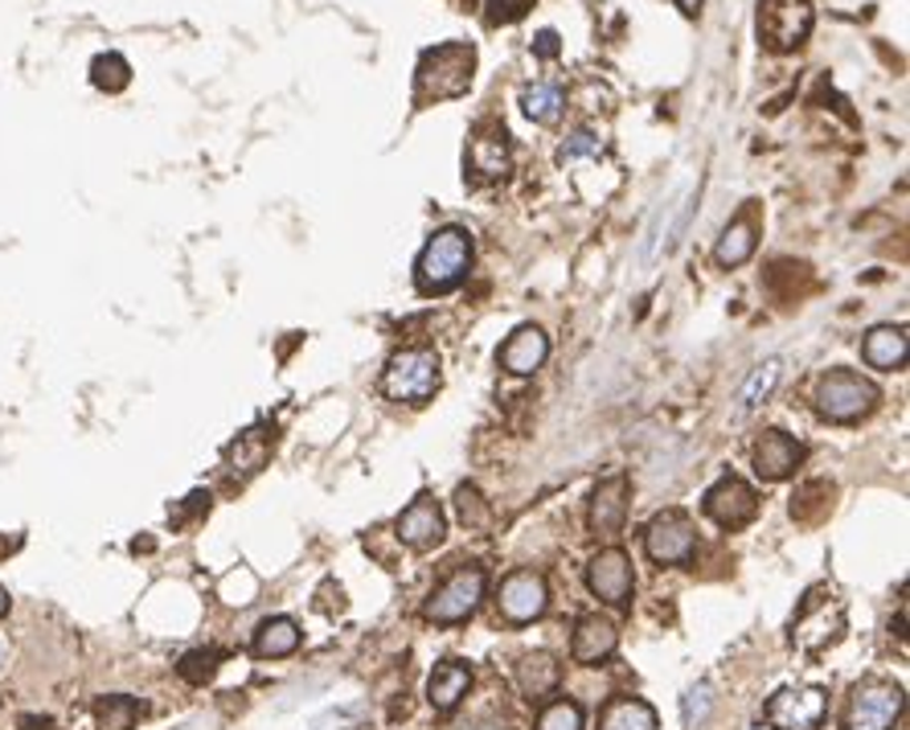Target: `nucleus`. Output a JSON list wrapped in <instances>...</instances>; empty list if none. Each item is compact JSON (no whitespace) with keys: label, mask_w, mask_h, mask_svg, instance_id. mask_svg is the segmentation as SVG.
<instances>
[{"label":"nucleus","mask_w":910,"mask_h":730,"mask_svg":"<svg viewBox=\"0 0 910 730\" xmlns=\"http://www.w3.org/2000/svg\"><path fill=\"white\" fill-rule=\"evenodd\" d=\"M21 730H54V722H50V718H33V714H26V718H21Z\"/></svg>","instance_id":"nucleus-39"},{"label":"nucleus","mask_w":910,"mask_h":730,"mask_svg":"<svg viewBox=\"0 0 910 730\" xmlns=\"http://www.w3.org/2000/svg\"><path fill=\"white\" fill-rule=\"evenodd\" d=\"M829 698L820 686H788L767 702L764 718L771 730H817L825 722Z\"/></svg>","instance_id":"nucleus-10"},{"label":"nucleus","mask_w":910,"mask_h":730,"mask_svg":"<svg viewBox=\"0 0 910 730\" xmlns=\"http://www.w3.org/2000/svg\"><path fill=\"white\" fill-rule=\"evenodd\" d=\"M902 706L907 698L894 681H861L845 710V730H894Z\"/></svg>","instance_id":"nucleus-9"},{"label":"nucleus","mask_w":910,"mask_h":730,"mask_svg":"<svg viewBox=\"0 0 910 730\" xmlns=\"http://www.w3.org/2000/svg\"><path fill=\"white\" fill-rule=\"evenodd\" d=\"M537 730H583V710L575 702H549L537 718Z\"/></svg>","instance_id":"nucleus-32"},{"label":"nucleus","mask_w":910,"mask_h":730,"mask_svg":"<svg viewBox=\"0 0 910 730\" xmlns=\"http://www.w3.org/2000/svg\"><path fill=\"white\" fill-rule=\"evenodd\" d=\"M472 690V669L464 661H443L435 665V673L427 681V702L439 710V714H452L455 706L468 698Z\"/></svg>","instance_id":"nucleus-20"},{"label":"nucleus","mask_w":910,"mask_h":730,"mask_svg":"<svg viewBox=\"0 0 910 730\" xmlns=\"http://www.w3.org/2000/svg\"><path fill=\"white\" fill-rule=\"evenodd\" d=\"M750 460H755V473L764 480H788L803 464V444L791 439L788 432H764L750 447Z\"/></svg>","instance_id":"nucleus-15"},{"label":"nucleus","mask_w":910,"mask_h":730,"mask_svg":"<svg viewBox=\"0 0 910 730\" xmlns=\"http://www.w3.org/2000/svg\"><path fill=\"white\" fill-rule=\"evenodd\" d=\"M218 665H222V652L218 649H193L181 657V665H176V673L185 677L189 686H205V681H214Z\"/></svg>","instance_id":"nucleus-31"},{"label":"nucleus","mask_w":910,"mask_h":730,"mask_svg":"<svg viewBox=\"0 0 910 730\" xmlns=\"http://www.w3.org/2000/svg\"><path fill=\"white\" fill-rule=\"evenodd\" d=\"M587 587L603 604L611 608H628L631 591H636V570H631V558L619 550V546H607L587 562Z\"/></svg>","instance_id":"nucleus-11"},{"label":"nucleus","mask_w":910,"mask_h":730,"mask_svg":"<svg viewBox=\"0 0 910 730\" xmlns=\"http://www.w3.org/2000/svg\"><path fill=\"white\" fill-rule=\"evenodd\" d=\"M513 677H517V690L534 702V698H549V693L558 690L563 665L554 661L549 652H525L522 661H517V669H513Z\"/></svg>","instance_id":"nucleus-21"},{"label":"nucleus","mask_w":910,"mask_h":730,"mask_svg":"<svg viewBox=\"0 0 910 730\" xmlns=\"http://www.w3.org/2000/svg\"><path fill=\"white\" fill-rule=\"evenodd\" d=\"M9 608H13V599H9V591L0 587V616H9Z\"/></svg>","instance_id":"nucleus-41"},{"label":"nucleus","mask_w":910,"mask_h":730,"mask_svg":"<svg viewBox=\"0 0 910 730\" xmlns=\"http://www.w3.org/2000/svg\"><path fill=\"white\" fill-rule=\"evenodd\" d=\"M496 604H501V616L509 623H534L549 608V587L537 570H513L509 579L501 582Z\"/></svg>","instance_id":"nucleus-13"},{"label":"nucleus","mask_w":910,"mask_h":730,"mask_svg":"<svg viewBox=\"0 0 910 730\" xmlns=\"http://www.w3.org/2000/svg\"><path fill=\"white\" fill-rule=\"evenodd\" d=\"M549 357V337L537 325H522L505 345H501V369H509L517 378L537 374Z\"/></svg>","instance_id":"nucleus-17"},{"label":"nucleus","mask_w":910,"mask_h":730,"mask_svg":"<svg viewBox=\"0 0 910 730\" xmlns=\"http://www.w3.org/2000/svg\"><path fill=\"white\" fill-rule=\"evenodd\" d=\"M714 706V690L710 686H694V690L685 693V727L697 730L701 722H706V714H710Z\"/></svg>","instance_id":"nucleus-33"},{"label":"nucleus","mask_w":910,"mask_h":730,"mask_svg":"<svg viewBox=\"0 0 910 730\" xmlns=\"http://www.w3.org/2000/svg\"><path fill=\"white\" fill-rule=\"evenodd\" d=\"M468 730H509V727H501V722H476V727H468Z\"/></svg>","instance_id":"nucleus-42"},{"label":"nucleus","mask_w":910,"mask_h":730,"mask_svg":"<svg viewBox=\"0 0 910 730\" xmlns=\"http://www.w3.org/2000/svg\"><path fill=\"white\" fill-rule=\"evenodd\" d=\"M845 632V608L832 591H808V599L800 604L796 620H791V645L800 652H820L829 649L832 640Z\"/></svg>","instance_id":"nucleus-7"},{"label":"nucleus","mask_w":910,"mask_h":730,"mask_svg":"<svg viewBox=\"0 0 910 730\" xmlns=\"http://www.w3.org/2000/svg\"><path fill=\"white\" fill-rule=\"evenodd\" d=\"M779 378H783V362H779V357L755 365V374H750L742 394H738V419H747L750 410H759V406L771 398V391L779 386Z\"/></svg>","instance_id":"nucleus-27"},{"label":"nucleus","mask_w":910,"mask_h":730,"mask_svg":"<svg viewBox=\"0 0 910 730\" xmlns=\"http://www.w3.org/2000/svg\"><path fill=\"white\" fill-rule=\"evenodd\" d=\"M631 485L628 476H607L595 493H590V529L595 534H619L624 517H628Z\"/></svg>","instance_id":"nucleus-19"},{"label":"nucleus","mask_w":910,"mask_h":730,"mask_svg":"<svg viewBox=\"0 0 910 730\" xmlns=\"http://www.w3.org/2000/svg\"><path fill=\"white\" fill-rule=\"evenodd\" d=\"M0 657H4V645H0Z\"/></svg>","instance_id":"nucleus-43"},{"label":"nucleus","mask_w":910,"mask_h":730,"mask_svg":"<svg viewBox=\"0 0 910 730\" xmlns=\"http://www.w3.org/2000/svg\"><path fill=\"white\" fill-rule=\"evenodd\" d=\"M882 403V391L853 369H832L817 382V410L832 423H853Z\"/></svg>","instance_id":"nucleus-4"},{"label":"nucleus","mask_w":910,"mask_h":730,"mask_svg":"<svg viewBox=\"0 0 910 730\" xmlns=\"http://www.w3.org/2000/svg\"><path fill=\"white\" fill-rule=\"evenodd\" d=\"M300 649V623L287 620V616H271L255 628V640H251V652L263 657V661H275V657H292Z\"/></svg>","instance_id":"nucleus-25"},{"label":"nucleus","mask_w":910,"mask_h":730,"mask_svg":"<svg viewBox=\"0 0 910 730\" xmlns=\"http://www.w3.org/2000/svg\"><path fill=\"white\" fill-rule=\"evenodd\" d=\"M394 529H398L402 546H411V550H435L443 541V534H447V517H443L435 497H418L411 509H402Z\"/></svg>","instance_id":"nucleus-16"},{"label":"nucleus","mask_w":910,"mask_h":730,"mask_svg":"<svg viewBox=\"0 0 910 730\" xmlns=\"http://www.w3.org/2000/svg\"><path fill=\"white\" fill-rule=\"evenodd\" d=\"M271 447H275V435H271L267 427H251V432H242L239 439L226 447L230 473H239V476L259 473V468L271 460Z\"/></svg>","instance_id":"nucleus-24"},{"label":"nucleus","mask_w":910,"mask_h":730,"mask_svg":"<svg viewBox=\"0 0 910 730\" xmlns=\"http://www.w3.org/2000/svg\"><path fill=\"white\" fill-rule=\"evenodd\" d=\"M472 258H476V243L464 226H443L427 239V246L418 251L415 263V287L423 296H443L468 280Z\"/></svg>","instance_id":"nucleus-1"},{"label":"nucleus","mask_w":910,"mask_h":730,"mask_svg":"<svg viewBox=\"0 0 910 730\" xmlns=\"http://www.w3.org/2000/svg\"><path fill=\"white\" fill-rule=\"evenodd\" d=\"M534 9V0H488V26H513Z\"/></svg>","instance_id":"nucleus-34"},{"label":"nucleus","mask_w":910,"mask_h":730,"mask_svg":"<svg viewBox=\"0 0 910 730\" xmlns=\"http://www.w3.org/2000/svg\"><path fill=\"white\" fill-rule=\"evenodd\" d=\"M599 730H660L656 727V710L640 698H611L603 706Z\"/></svg>","instance_id":"nucleus-26"},{"label":"nucleus","mask_w":910,"mask_h":730,"mask_svg":"<svg viewBox=\"0 0 910 730\" xmlns=\"http://www.w3.org/2000/svg\"><path fill=\"white\" fill-rule=\"evenodd\" d=\"M677 9H681L685 17H697V9H701V0H677Z\"/></svg>","instance_id":"nucleus-40"},{"label":"nucleus","mask_w":910,"mask_h":730,"mask_svg":"<svg viewBox=\"0 0 910 730\" xmlns=\"http://www.w3.org/2000/svg\"><path fill=\"white\" fill-rule=\"evenodd\" d=\"M484 587H488V575H484V567H476V562H464V567H455L447 579L431 591L427 599V620L435 623H459L468 620L472 611L481 608L484 599Z\"/></svg>","instance_id":"nucleus-6"},{"label":"nucleus","mask_w":910,"mask_h":730,"mask_svg":"<svg viewBox=\"0 0 910 730\" xmlns=\"http://www.w3.org/2000/svg\"><path fill=\"white\" fill-rule=\"evenodd\" d=\"M616 645H619V628L607 620V616H599V611L583 616V620L575 623V636H570V652H575V661L583 665L607 661V657L616 652Z\"/></svg>","instance_id":"nucleus-18"},{"label":"nucleus","mask_w":910,"mask_h":730,"mask_svg":"<svg viewBox=\"0 0 910 730\" xmlns=\"http://www.w3.org/2000/svg\"><path fill=\"white\" fill-rule=\"evenodd\" d=\"M140 714H144V706L135 702V698H128V693H108V698L94 702V722H99V730H132L135 722H140Z\"/></svg>","instance_id":"nucleus-28"},{"label":"nucleus","mask_w":910,"mask_h":730,"mask_svg":"<svg viewBox=\"0 0 910 730\" xmlns=\"http://www.w3.org/2000/svg\"><path fill=\"white\" fill-rule=\"evenodd\" d=\"M755 246H759V222H755V210H747V214H738L722 231V239L714 246V258L722 267H742L755 255Z\"/></svg>","instance_id":"nucleus-22"},{"label":"nucleus","mask_w":910,"mask_h":730,"mask_svg":"<svg viewBox=\"0 0 910 730\" xmlns=\"http://www.w3.org/2000/svg\"><path fill=\"white\" fill-rule=\"evenodd\" d=\"M522 108L534 123H554L566 108L563 87H554V82H537V87H529V91L522 95Z\"/></svg>","instance_id":"nucleus-29"},{"label":"nucleus","mask_w":910,"mask_h":730,"mask_svg":"<svg viewBox=\"0 0 910 730\" xmlns=\"http://www.w3.org/2000/svg\"><path fill=\"white\" fill-rule=\"evenodd\" d=\"M599 152H603V140L595 132H587V128H583V132H575L563 144V161H578V156H599Z\"/></svg>","instance_id":"nucleus-35"},{"label":"nucleus","mask_w":910,"mask_h":730,"mask_svg":"<svg viewBox=\"0 0 910 730\" xmlns=\"http://www.w3.org/2000/svg\"><path fill=\"white\" fill-rule=\"evenodd\" d=\"M17 550H21V538H9V534H0V558H9V555H17Z\"/></svg>","instance_id":"nucleus-38"},{"label":"nucleus","mask_w":910,"mask_h":730,"mask_svg":"<svg viewBox=\"0 0 910 730\" xmlns=\"http://www.w3.org/2000/svg\"><path fill=\"white\" fill-rule=\"evenodd\" d=\"M907 328L902 325H878L866 333V345H861V353H866V362L873 365V369H902V362H907Z\"/></svg>","instance_id":"nucleus-23"},{"label":"nucleus","mask_w":910,"mask_h":730,"mask_svg":"<svg viewBox=\"0 0 910 730\" xmlns=\"http://www.w3.org/2000/svg\"><path fill=\"white\" fill-rule=\"evenodd\" d=\"M439 353L427 349V345H411V349H398L382 369V394L394 398V403L406 406H423L435 398L439 391Z\"/></svg>","instance_id":"nucleus-3"},{"label":"nucleus","mask_w":910,"mask_h":730,"mask_svg":"<svg viewBox=\"0 0 910 730\" xmlns=\"http://www.w3.org/2000/svg\"><path fill=\"white\" fill-rule=\"evenodd\" d=\"M537 54H546V58L558 54V33H554V29H546V33L537 38Z\"/></svg>","instance_id":"nucleus-37"},{"label":"nucleus","mask_w":910,"mask_h":730,"mask_svg":"<svg viewBox=\"0 0 910 730\" xmlns=\"http://www.w3.org/2000/svg\"><path fill=\"white\" fill-rule=\"evenodd\" d=\"M701 509H706V517L718 521L722 529H742L747 521H755V514H759V497H755V488H750L742 476H722L718 485L706 488Z\"/></svg>","instance_id":"nucleus-12"},{"label":"nucleus","mask_w":910,"mask_h":730,"mask_svg":"<svg viewBox=\"0 0 910 730\" xmlns=\"http://www.w3.org/2000/svg\"><path fill=\"white\" fill-rule=\"evenodd\" d=\"M91 82L99 87V91H108V95L123 91V87L132 82V67H128V58L123 54H99L91 62Z\"/></svg>","instance_id":"nucleus-30"},{"label":"nucleus","mask_w":910,"mask_h":730,"mask_svg":"<svg viewBox=\"0 0 910 730\" xmlns=\"http://www.w3.org/2000/svg\"><path fill=\"white\" fill-rule=\"evenodd\" d=\"M817 26L812 0H759V41L771 54L800 50Z\"/></svg>","instance_id":"nucleus-5"},{"label":"nucleus","mask_w":910,"mask_h":730,"mask_svg":"<svg viewBox=\"0 0 910 730\" xmlns=\"http://www.w3.org/2000/svg\"><path fill=\"white\" fill-rule=\"evenodd\" d=\"M455 509H459V521H464V526H481V521H484L481 493H476L472 485H464L459 493H455Z\"/></svg>","instance_id":"nucleus-36"},{"label":"nucleus","mask_w":910,"mask_h":730,"mask_svg":"<svg viewBox=\"0 0 910 730\" xmlns=\"http://www.w3.org/2000/svg\"><path fill=\"white\" fill-rule=\"evenodd\" d=\"M513 169V144L501 123H484L468 144V173L476 181H501Z\"/></svg>","instance_id":"nucleus-14"},{"label":"nucleus","mask_w":910,"mask_h":730,"mask_svg":"<svg viewBox=\"0 0 910 730\" xmlns=\"http://www.w3.org/2000/svg\"><path fill=\"white\" fill-rule=\"evenodd\" d=\"M472 79H476V45H468V41H443V45H435V50L418 58V103L459 99L472 87Z\"/></svg>","instance_id":"nucleus-2"},{"label":"nucleus","mask_w":910,"mask_h":730,"mask_svg":"<svg viewBox=\"0 0 910 730\" xmlns=\"http://www.w3.org/2000/svg\"><path fill=\"white\" fill-rule=\"evenodd\" d=\"M644 550L660 567H689L697 555V526L694 517L681 509H665L656 514L644 529Z\"/></svg>","instance_id":"nucleus-8"}]
</instances>
